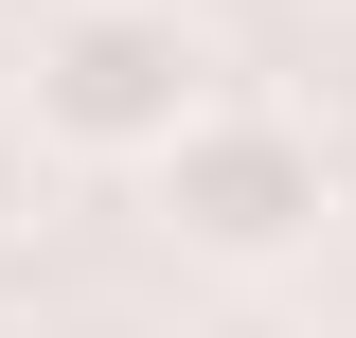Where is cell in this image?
<instances>
[{
  "instance_id": "obj_1",
  "label": "cell",
  "mask_w": 356,
  "mask_h": 338,
  "mask_svg": "<svg viewBox=\"0 0 356 338\" xmlns=\"http://www.w3.org/2000/svg\"><path fill=\"white\" fill-rule=\"evenodd\" d=\"M214 107H232V36L196 18V0H54L36 54H18L36 161H125V178H161Z\"/></svg>"
},
{
  "instance_id": "obj_2",
  "label": "cell",
  "mask_w": 356,
  "mask_h": 338,
  "mask_svg": "<svg viewBox=\"0 0 356 338\" xmlns=\"http://www.w3.org/2000/svg\"><path fill=\"white\" fill-rule=\"evenodd\" d=\"M143 196H161V232H178L196 267H232V285H250V267L321 250V214H339V161H321V125H285V107H250V89H232L214 125H196L161 178H143Z\"/></svg>"
},
{
  "instance_id": "obj_3",
  "label": "cell",
  "mask_w": 356,
  "mask_h": 338,
  "mask_svg": "<svg viewBox=\"0 0 356 338\" xmlns=\"http://www.w3.org/2000/svg\"><path fill=\"white\" fill-rule=\"evenodd\" d=\"M18 232H36V125L0 107V250H18Z\"/></svg>"
},
{
  "instance_id": "obj_4",
  "label": "cell",
  "mask_w": 356,
  "mask_h": 338,
  "mask_svg": "<svg viewBox=\"0 0 356 338\" xmlns=\"http://www.w3.org/2000/svg\"><path fill=\"white\" fill-rule=\"evenodd\" d=\"M196 338H303V321H285V303H232V321H196Z\"/></svg>"
}]
</instances>
